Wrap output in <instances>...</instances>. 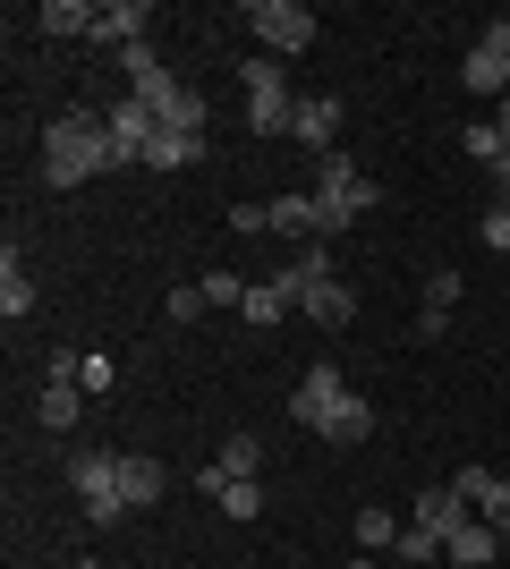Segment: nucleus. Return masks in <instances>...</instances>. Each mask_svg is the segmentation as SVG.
<instances>
[{"mask_svg":"<svg viewBox=\"0 0 510 569\" xmlns=\"http://www.w3.org/2000/svg\"><path fill=\"white\" fill-rule=\"evenodd\" d=\"M102 170H120V153H111V128H102V111H60L43 128V188H86V179H102Z\"/></svg>","mask_w":510,"mask_h":569,"instance_id":"obj_1","label":"nucleus"},{"mask_svg":"<svg viewBox=\"0 0 510 569\" xmlns=\"http://www.w3.org/2000/svg\"><path fill=\"white\" fill-rule=\"evenodd\" d=\"M316 204H323V238H349V230H358V213L383 204V188H374L349 153H323V162H316Z\"/></svg>","mask_w":510,"mask_h":569,"instance_id":"obj_2","label":"nucleus"},{"mask_svg":"<svg viewBox=\"0 0 510 569\" xmlns=\"http://www.w3.org/2000/svg\"><path fill=\"white\" fill-rule=\"evenodd\" d=\"M239 26L264 43V60H298V51L316 43V9L307 0H247Z\"/></svg>","mask_w":510,"mask_h":569,"instance_id":"obj_3","label":"nucleus"},{"mask_svg":"<svg viewBox=\"0 0 510 569\" xmlns=\"http://www.w3.org/2000/svg\"><path fill=\"white\" fill-rule=\"evenodd\" d=\"M69 485H77V501H86V527H111L128 510L120 501V451H102V442L69 451Z\"/></svg>","mask_w":510,"mask_h":569,"instance_id":"obj_4","label":"nucleus"},{"mask_svg":"<svg viewBox=\"0 0 510 569\" xmlns=\"http://www.w3.org/2000/svg\"><path fill=\"white\" fill-rule=\"evenodd\" d=\"M349 391H358V382L340 375L332 357H323V366H307V375H298V391H290V426L298 433H323L340 417V400H349Z\"/></svg>","mask_w":510,"mask_h":569,"instance_id":"obj_5","label":"nucleus"},{"mask_svg":"<svg viewBox=\"0 0 510 569\" xmlns=\"http://www.w3.org/2000/svg\"><path fill=\"white\" fill-rule=\"evenodd\" d=\"M102 128H111V153H120V170H146V144H153V102L146 94H111L102 102Z\"/></svg>","mask_w":510,"mask_h":569,"instance_id":"obj_6","label":"nucleus"},{"mask_svg":"<svg viewBox=\"0 0 510 569\" xmlns=\"http://www.w3.org/2000/svg\"><path fill=\"white\" fill-rule=\"evenodd\" d=\"M460 86L468 94H493V102L510 94V18H493L486 34H477V51L460 60Z\"/></svg>","mask_w":510,"mask_h":569,"instance_id":"obj_7","label":"nucleus"},{"mask_svg":"<svg viewBox=\"0 0 510 569\" xmlns=\"http://www.w3.org/2000/svg\"><path fill=\"white\" fill-rule=\"evenodd\" d=\"M128 94H146L162 128H179V137H204V94H188V86H179L170 69L153 77V86H128Z\"/></svg>","mask_w":510,"mask_h":569,"instance_id":"obj_8","label":"nucleus"},{"mask_svg":"<svg viewBox=\"0 0 510 569\" xmlns=\"http://www.w3.org/2000/svg\"><path fill=\"white\" fill-rule=\"evenodd\" d=\"M264 213H272V238H290V247H316V238H323L316 188H281V196H264Z\"/></svg>","mask_w":510,"mask_h":569,"instance_id":"obj_9","label":"nucleus"},{"mask_svg":"<svg viewBox=\"0 0 510 569\" xmlns=\"http://www.w3.org/2000/svg\"><path fill=\"white\" fill-rule=\"evenodd\" d=\"M290 137L307 144V153H340V94H298V119H290Z\"/></svg>","mask_w":510,"mask_h":569,"instance_id":"obj_10","label":"nucleus"},{"mask_svg":"<svg viewBox=\"0 0 510 569\" xmlns=\"http://www.w3.org/2000/svg\"><path fill=\"white\" fill-rule=\"evenodd\" d=\"M146 26H153V9H146V0H102V9H94V34H86V43L128 51V43H146Z\"/></svg>","mask_w":510,"mask_h":569,"instance_id":"obj_11","label":"nucleus"},{"mask_svg":"<svg viewBox=\"0 0 510 569\" xmlns=\"http://www.w3.org/2000/svg\"><path fill=\"white\" fill-rule=\"evenodd\" d=\"M272 281L290 289V298H307V289L340 281V263H332V238H316V247H290V263H281V272H272Z\"/></svg>","mask_w":510,"mask_h":569,"instance_id":"obj_12","label":"nucleus"},{"mask_svg":"<svg viewBox=\"0 0 510 569\" xmlns=\"http://www.w3.org/2000/svg\"><path fill=\"white\" fill-rule=\"evenodd\" d=\"M468 519H477V510H468V501L451 493V485H434V493H417V510H409V527H426L434 545H451V536H460Z\"/></svg>","mask_w":510,"mask_h":569,"instance_id":"obj_13","label":"nucleus"},{"mask_svg":"<svg viewBox=\"0 0 510 569\" xmlns=\"http://www.w3.org/2000/svg\"><path fill=\"white\" fill-rule=\"evenodd\" d=\"M502 545H510V536H502L493 519H468L460 536L442 545V561H451V569H493V561H502Z\"/></svg>","mask_w":510,"mask_h":569,"instance_id":"obj_14","label":"nucleus"},{"mask_svg":"<svg viewBox=\"0 0 510 569\" xmlns=\"http://www.w3.org/2000/svg\"><path fill=\"white\" fill-rule=\"evenodd\" d=\"M298 315H307V323H323V332H349V323H358V289H349V281H323V289H307V298H298Z\"/></svg>","mask_w":510,"mask_h":569,"instance_id":"obj_15","label":"nucleus"},{"mask_svg":"<svg viewBox=\"0 0 510 569\" xmlns=\"http://www.w3.org/2000/svg\"><path fill=\"white\" fill-rule=\"evenodd\" d=\"M34 417H43V433H77L86 426V382H43V391H34Z\"/></svg>","mask_w":510,"mask_h":569,"instance_id":"obj_16","label":"nucleus"},{"mask_svg":"<svg viewBox=\"0 0 510 569\" xmlns=\"http://www.w3.org/2000/svg\"><path fill=\"white\" fill-rule=\"evenodd\" d=\"M162 459H146V451H120V501L128 510H146V501H162Z\"/></svg>","mask_w":510,"mask_h":569,"instance_id":"obj_17","label":"nucleus"},{"mask_svg":"<svg viewBox=\"0 0 510 569\" xmlns=\"http://www.w3.org/2000/svg\"><path fill=\"white\" fill-rule=\"evenodd\" d=\"M264 468V442L256 433H221V459L204 468V485H239V476H256Z\"/></svg>","mask_w":510,"mask_h":569,"instance_id":"obj_18","label":"nucleus"},{"mask_svg":"<svg viewBox=\"0 0 510 569\" xmlns=\"http://www.w3.org/2000/svg\"><path fill=\"white\" fill-rule=\"evenodd\" d=\"M0 315H9V323L34 315V281H26V263H18V238L0 247Z\"/></svg>","mask_w":510,"mask_h":569,"instance_id":"obj_19","label":"nucleus"},{"mask_svg":"<svg viewBox=\"0 0 510 569\" xmlns=\"http://www.w3.org/2000/svg\"><path fill=\"white\" fill-rule=\"evenodd\" d=\"M290 307H298V298H290L281 281H247V298H239V315L256 323V332H272V323H281Z\"/></svg>","mask_w":510,"mask_h":569,"instance_id":"obj_20","label":"nucleus"},{"mask_svg":"<svg viewBox=\"0 0 510 569\" xmlns=\"http://www.w3.org/2000/svg\"><path fill=\"white\" fill-rule=\"evenodd\" d=\"M188 162H204V137H179V128H153V144H146V170H188Z\"/></svg>","mask_w":510,"mask_h":569,"instance_id":"obj_21","label":"nucleus"},{"mask_svg":"<svg viewBox=\"0 0 510 569\" xmlns=\"http://www.w3.org/2000/svg\"><path fill=\"white\" fill-rule=\"evenodd\" d=\"M34 26H43V34H69V43H86V34H94V9H77V0H43V9H34Z\"/></svg>","mask_w":510,"mask_h":569,"instance_id":"obj_22","label":"nucleus"},{"mask_svg":"<svg viewBox=\"0 0 510 569\" xmlns=\"http://www.w3.org/2000/svg\"><path fill=\"white\" fill-rule=\"evenodd\" d=\"M204 493L221 501V519H264V485H256V476H239V485H204Z\"/></svg>","mask_w":510,"mask_h":569,"instance_id":"obj_23","label":"nucleus"},{"mask_svg":"<svg viewBox=\"0 0 510 569\" xmlns=\"http://www.w3.org/2000/svg\"><path fill=\"white\" fill-rule=\"evenodd\" d=\"M366 433H374V408H366V391H349V400H340V417L323 426V442H366Z\"/></svg>","mask_w":510,"mask_h":569,"instance_id":"obj_24","label":"nucleus"},{"mask_svg":"<svg viewBox=\"0 0 510 569\" xmlns=\"http://www.w3.org/2000/svg\"><path fill=\"white\" fill-rule=\"evenodd\" d=\"M391 561H400V569H434V561H442V545L426 536V527H400V545H391Z\"/></svg>","mask_w":510,"mask_h":569,"instance_id":"obj_25","label":"nucleus"},{"mask_svg":"<svg viewBox=\"0 0 510 569\" xmlns=\"http://www.w3.org/2000/svg\"><path fill=\"white\" fill-rule=\"evenodd\" d=\"M358 545L366 552H391V545H400V519H391V510H358Z\"/></svg>","mask_w":510,"mask_h":569,"instance_id":"obj_26","label":"nucleus"},{"mask_svg":"<svg viewBox=\"0 0 510 569\" xmlns=\"http://www.w3.org/2000/svg\"><path fill=\"white\" fill-rule=\"evenodd\" d=\"M120 69H128V86H153V77H162V51H153V34L120 51Z\"/></svg>","mask_w":510,"mask_h":569,"instance_id":"obj_27","label":"nucleus"},{"mask_svg":"<svg viewBox=\"0 0 510 569\" xmlns=\"http://www.w3.org/2000/svg\"><path fill=\"white\" fill-rule=\"evenodd\" d=\"M460 144L477 153V162H502V137H493V119H468V128H460Z\"/></svg>","mask_w":510,"mask_h":569,"instance_id":"obj_28","label":"nucleus"},{"mask_svg":"<svg viewBox=\"0 0 510 569\" xmlns=\"http://www.w3.org/2000/svg\"><path fill=\"white\" fill-rule=\"evenodd\" d=\"M196 289H204V307H239V298H247V281H239V272H204Z\"/></svg>","mask_w":510,"mask_h":569,"instance_id":"obj_29","label":"nucleus"},{"mask_svg":"<svg viewBox=\"0 0 510 569\" xmlns=\"http://www.w3.org/2000/svg\"><path fill=\"white\" fill-rule=\"evenodd\" d=\"M460 298H468V289H460V272H434V281H426V315H451Z\"/></svg>","mask_w":510,"mask_h":569,"instance_id":"obj_30","label":"nucleus"},{"mask_svg":"<svg viewBox=\"0 0 510 569\" xmlns=\"http://www.w3.org/2000/svg\"><path fill=\"white\" fill-rule=\"evenodd\" d=\"M162 315H170V323H196V315H204V289H170V298H162Z\"/></svg>","mask_w":510,"mask_h":569,"instance_id":"obj_31","label":"nucleus"},{"mask_svg":"<svg viewBox=\"0 0 510 569\" xmlns=\"http://www.w3.org/2000/svg\"><path fill=\"white\" fill-rule=\"evenodd\" d=\"M451 493H460V501H468V510H477V501H486V493H493V468H460V476H451Z\"/></svg>","mask_w":510,"mask_h":569,"instance_id":"obj_32","label":"nucleus"},{"mask_svg":"<svg viewBox=\"0 0 510 569\" xmlns=\"http://www.w3.org/2000/svg\"><path fill=\"white\" fill-rule=\"evenodd\" d=\"M477 519H493V527H502V536H510V476H493V493L477 501Z\"/></svg>","mask_w":510,"mask_h":569,"instance_id":"obj_33","label":"nucleus"},{"mask_svg":"<svg viewBox=\"0 0 510 569\" xmlns=\"http://www.w3.org/2000/svg\"><path fill=\"white\" fill-rule=\"evenodd\" d=\"M230 230H247V238H272V213H264V204H230Z\"/></svg>","mask_w":510,"mask_h":569,"instance_id":"obj_34","label":"nucleus"},{"mask_svg":"<svg viewBox=\"0 0 510 569\" xmlns=\"http://www.w3.org/2000/svg\"><path fill=\"white\" fill-rule=\"evenodd\" d=\"M77 375H86V357H77V349H51L43 357V382H77Z\"/></svg>","mask_w":510,"mask_h":569,"instance_id":"obj_35","label":"nucleus"},{"mask_svg":"<svg viewBox=\"0 0 510 569\" xmlns=\"http://www.w3.org/2000/svg\"><path fill=\"white\" fill-rule=\"evenodd\" d=\"M477 238H486L493 256H510V204H493V213H486V230H477Z\"/></svg>","mask_w":510,"mask_h":569,"instance_id":"obj_36","label":"nucleus"},{"mask_svg":"<svg viewBox=\"0 0 510 569\" xmlns=\"http://www.w3.org/2000/svg\"><path fill=\"white\" fill-rule=\"evenodd\" d=\"M493 137H502V153H510V102H493Z\"/></svg>","mask_w":510,"mask_h":569,"instance_id":"obj_37","label":"nucleus"},{"mask_svg":"<svg viewBox=\"0 0 510 569\" xmlns=\"http://www.w3.org/2000/svg\"><path fill=\"white\" fill-rule=\"evenodd\" d=\"M493 179H502V188H510V153H502V162H493Z\"/></svg>","mask_w":510,"mask_h":569,"instance_id":"obj_38","label":"nucleus"},{"mask_svg":"<svg viewBox=\"0 0 510 569\" xmlns=\"http://www.w3.org/2000/svg\"><path fill=\"white\" fill-rule=\"evenodd\" d=\"M358 569H383V561H358Z\"/></svg>","mask_w":510,"mask_h":569,"instance_id":"obj_39","label":"nucleus"}]
</instances>
